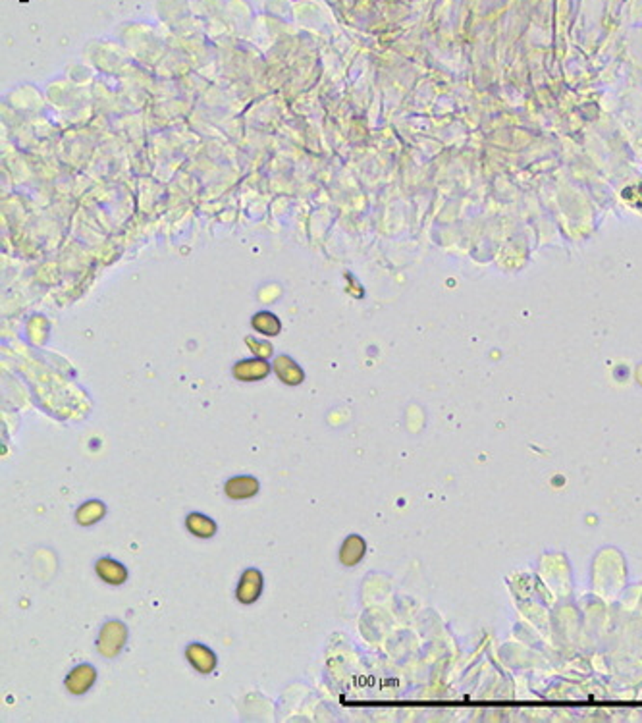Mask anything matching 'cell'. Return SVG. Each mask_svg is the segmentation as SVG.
I'll list each match as a JSON object with an SVG mask.
<instances>
[{
  "label": "cell",
  "mask_w": 642,
  "mask_h": 723,
  "mask_svg": "<svg viewBox=\"0 0 642 723\" xmlns=\"http://www.w3.org/2000/svg\"><path fill=\"white\" fill-rule=\"evenodd\" d=\"M274 373L278 374V378L282 380L284 384L288 386H297L303 382L305 374L301 371L300 366L293 363L290 357H278L274 361Z\"/></svg>",
  "instance_id": "9"
},
{
  "label": "cell",
  "mask_w": 642,
  "mask_h": 723,
  "mask_svg": "<svg viewBox=\"0 0 642 723\" xmlns=\"http://www.w3.org/2000/svg\"><path fill=\"white\" fill-rule=\"evenodd\" d=\"M104 513H106V505L102 504V502H99V500H91V502L83 504L80 509L75 512V521H78L81 526H91L95 525V523H99V521L104 517Z\"/></svg>",
  "instance_id": "11"
},
{
  "label": "cell",
  "mask_w": 642,
  "mask_h": 723,
  "mask_svg": "<svg viewBox=\"0 0 642 723\" xmlns=\"http://www.w3.org/2000/svg\"><path fill=\"white\" fill-rule=\"evenodd\" d=\"M95 571L106 585L120 586L128 581V569L120 562L112 560V557H101L97 562Z\"/></svg>",
  "instance_id": "5"
},
{
  "label": "cell",
  "mask_w": 642,
  "mask_h": 723,
  "mask_svg": "<svg viewBox=\"0 0 642 723\" xmlns=\"http://www.w3.org/2000/svg\"><path fill=\"white\" fill-rule=\"evenodd\" d=\"M185 526L193 536L197 538H212L216 534V523L211 517H206L203 513H190L185 517Z\"/></svg>",
  "instance_id": "10"
},
{
  "label": "cell",
  "mask_w": 642,
  "mask_h": 723,
  "mask_svg": "<svg viewBox=\"0 0 642 723\" xmlns=\"http://www.w3.org/2000/svg\"><path fill=\"white\" fill-rule=\"evenodd\" d=\"M185 657H187V662H190L199 673H203V675H209V673L214 672V667H216V656H214V652H212L209 646H204V644H190V646L185 648Z\"/></svg>",
  "instance_id": "4"
},
{
  "label": "cell",
  "mask_w": 642,
  "mask_h": 723,
  "mask_svg": "<svg viewBox=\"0 0 642 723\" xmlns=\"http://www.w3.org/2000/svg\"><path fill=\"white\" fill-rule=\"evenodd\" d=\"M253 326L266 336H276L280 332V321L271 313H259L253 319Z\"/></svg>",
  "instance_id": "12"
},
{
  "label": "cell",
  "mask_w": 642,
  "mask_h": 723,
  "mask_svg": "<svg viewBox=\"0 0 642 723\" xmlns=\"http://www.w3.org/2000/svg\"><path fill=\"white\" fill-rule=\"evenodd\" d=\"M259 492V481L255 476H234L224 484V494L230 500H249Z\"/></svg>",
  "instance_id": "6"
},
{
  "label": "cell",
  "mask_w": 642,
  "mask_h": 723,
  "mask_svg": "<svg viewBox=\"0 0 642 723\" xmlns=\"http://www.w3.org/2000/svg\"><path fill=\"white\" fill-rule=\"evenodd\" d=\"M97 669L91 664H80L68 673L66 688L72 694L87 693L89 688L95 685Z\"/></svg>",
  "instance_id": "3"
},
{
  "label": "cell",
  "mask_w": 642,
  "mask_h": 723,
  "mask_svg": "<svg viewBox=\"0 0 642 723\" xmlns=\"http://www.w3.org/2000/svg\"><path fill=\"white\" fill-rule=\"evenodd\" d=\"M263 575L259 569H245L240 579V585L235 591V598L240 600L241 604H253L261 598L263 594Z\"/></svg>",
  "instance_id": "2"
},
{
  "label": "cell",
  "mask_w": 642,
  "mask_h": 723,
  "mask_svg": "<svg viewBox=\"0 0 642 723\" xmlns=\"http://www.w3.org/2000/svg\"><path fill=\"white\" fill-rule=\"evenodd\" d=\"M365 540L359 534H351L343 540L342 548H340V562L345 567H355L365 557Z\"/></svg>",
  "instance_id": "8"
},
{
  "label": "cell",
  "mask_w": 642,
  "mask_h": 723,
  "mask_svg": "<svg viewBox=\"0 0 642 723\" xmlns=\"http://www.w3.org/2000/svg\"><path fill=\"white\" fill-rule=\"evenodd\" d=\"M128 641V627L122 621H106L97 638V650L104 657H116Z\"/></svg>",
  "instance_id": "1"
},
{
  "label": "cell",
  "mask_w": 642,
  "mask_h": 723,
  "mask_svg": "<svg viewBox=\"0 0 642 723\" xmlns=\"http://www.w3.org/2000/svg\"><path fill=\"white\" fill-rule=\"evenodd\" d=\"M271 374V365L263 361V359H247L241 361L234 366V376L243 382H255V380H263Z\"/></svg>",
  "instance_id": "7"
}]
</instances>
